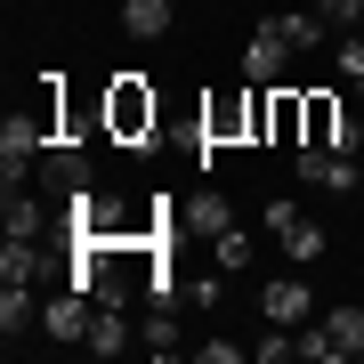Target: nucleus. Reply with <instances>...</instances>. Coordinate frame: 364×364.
I'll use <instances>...</instances> for the list:
<instances>
[{
    "label": "nucleus",
    "mask_w": 364,
    "mask_h": 364,
    "mask_svg": "<svg viewBox=\"0 0 364 364\" xmlns=\"http://www.w3.org/2000/svg\"><path fill=\"white\" fill-rule=\"evenodd\" d=\"M49 227H57V210H49V203H33L25 186H9V235H25V243H41Z\"/></svg>",
    "instance_id": "obj_15"
},
{
    "label": "nucleus",
    "mask_w": 364,
    "mask_h": 364,
    "mask_svg": "<svg viewBox=\"0 0 364 364\" xmlns=\"http://www.w3.org/2000/svg\"><path fill=\"white\" fill-rule=\"evenodd\" d=\"M299 146H340V154H356V122L340 114L332 90H308V130H299Z\"/></svg>",
    "instance_id": "obj_7"
},
{
    "label": "nucleus",
    "mask_w": 364,
    "mask_h": 364,
    "mask_svg": "<svg viewBox=\"0 0 364 364\" xmlns=\"http://www.w3.org/2000/svg\"><path fill=\"white\" fill-rule=\"evenodd\" d=\"M195 356H203V364H235L243 348H235V340H195Z\"/></svg>",
    "instance_id": "obj_23"
},
{
    "label": "nucleus",
    "mask_w": 364,
    "mask_h": 364,
    "mask_svg": "<svg viewBox=\"0 0 364 364\" xmlns=\"http://www.w3.org/2000/svg\"><path fill=\"white\" fill-rule=\"evenodd\" d=\"M0 275H9V284H41V275H57V267H49V251H41V243L9 235V251H0ZM57 284H65V275H57Z\"/></svg>",
    "instance_id": "obj_12"
},
{
    "label": "nucleus",
    "mask_w": 364,
    "mask_h": 364,
    "mask_svg": "<svg viewBox=\"0 0 364 364\" xmlns=\"http://www.w3.org/2000/svg\"><path fill=\"white\" fill-rule=\"evenodd\" d=\"M178 219L195 227V235H227V227H235V210H227L219 186H203V195H186V203H178Z\"/></svg>",
    "instance_id": "obj_14"
},
{
    "label": "nucleus",
    "mask_w": 364,
    "mask_h": 364,
    "mask_svg": "<svg viewBox=\"0 0 364 364\" xmlns=\"http://www.w3.org/2000/svg\"><path fill=\"white\" fill-rule=\"evenodd\" d=\"M81 348H90V356H130V348H138V340H130V308H97Z\"/></svg>",
    "instance_id": "obj_11"
},
{
    "label": "nucleus",
    "mask_w": 364,
    "mask_h": 364,
    "mask_svg": "<svg viewBox=\"0 0 364 364\" xmlns=\"http://www.w3.org/2000/svg\"><path fill=\"white\" fill-rule=\"evenodd\" d=\"M340 81L364 90V41H356V33H340Z\"/></svg>",
    "instance_id": "obj_22"
},
{
    "label": "nucleus",
    "mask_w": 364,
    "mask_h": 364,
    "mask_svg": "<svg viewBox=\"0 0 364 364\" xmlns=\"http://www.w3.org/2000/svg\"><path fill=\"white\" fill-rule=\"evenodd\" d=\"M41 186H49L57 203H73V195H90V186H97V170H90V154H81L73 138H57L49 154H41Z\"/></svg>",
    "instance_id": "obj_5"
},
{
    "label": "nucleus",
    "mask_w": 364,
    "mask_h": 364,
    "mask_svg": "<svg viewBox=\"0 0 364 364\" xmlns=\"http://www.w3.org/2000/svg\"><path fill=\"white\" fill-rule=\"evenodd\" d=\"M259 316L267 324H316V291H308V275H267L259 284Z\"/></svg>",
    "instance_id": "obj_6"
},
{
    "label": "nucleus",
    "mask_w": 364,
    "mask_h": 364,
    "mask_svg": "<svg viewBox=\"0 0 364 364\" xmlns=\"http://www.w3.org/2000/svg\"><path fill=\"white\" fill-rule=\"evenodd\" d=\"M251 251H259V243H251V227H227V235H210V259H219L227 275H243V267H251Z\"/></svg>",
    "instance_id": "obj_18"
},
{
    "label": "nucleus",
    "mask_w": 364,
    "mask_h": 364,
    "mask_svg": "<svg viewBox=\"0 0 364 364\" xmlns=\"http://www.w3.org/2000/svg\"><path fill=\"white\" fill-rule=\"evenodd\" d=\"M299 356H316V364L364 356V308H324L316 324H299Z\"/></svg>",
    "instance_id": "obj_2"
},
{
    "label": "nucleus",
    "mask_w": 364,
    "mask_h": 364,
    "mask_svg": "<svg viewBox=\"0 0 364 364\" xmlns=\"http://www.w3.org/2000/svg\"><path fill=\"white\" fill-rule=\"evenodd\" d=\"M154 122H162V105H154V90H146L138 73H114V81H105V138L146 146V138H154Z\"/></svg>",
    "instance_id": "obj_1"
},
{
    "label": "nucleus",
    "mask_w": 364,
    "mask_h": 364,
    "mask_svg": "<svg viewBox=\"0 0 364 364\" xmlns=\"http://www.w3.org/2000/svg\"><path fill=\"white\" fill-rule=\"evenodd\" d=\"M284 65H291V41L275 33V16H267V25H259V33L243 41V81H259V90H275V81H284Z\"/></svg>",
    "instance_id": "obj_8"
},
{
    "label": "nucleus",
    "mask_w": 364,
    "mask_h": 364,
    "mask_svg": "<svg viewBox=\"0 0 364 364\" xmlns=\"http://www.w3.org/2000/svg\"><path fill=\"white\" fill-rule=\"evenodd\" d=\"M299 178L324 186V195H356V154H332V146H299Z\"/></svg>",
    "instance_id": "obj_9"
},
{
    "label": "nucleus",
    "mask_w": 364,
    "mask_h": 364,
    "mask_svg": "<svg viewBox=\"0 0 364 364\" xmlns=\"http://www.w3.org/2000/svg\"><path fill=\"white\" fill-rule=\"evenodd\" d=\"M259 227L284 243V259H291V267H316V259H324V227H316L299 203H284V195H275V203L259 210Z\"/></svg>",
    "instance_id": "obj_4"
},
{
    "label": "nucleus",
    "mask_w": 364,
    "mask_h": 364,
    "mask_svg": "<svg viewBox=\"0 0 364 364\" xmlns=\"http://www.w3.org/2000/svg\"><path fill=\"white\" fill-rule=\"evenodd\" d=\"M316 9H324V25H332V33H348V25H364V0H316Z\"/></svg>",
    "instance_id": "obj_21"
},
{
    "label": "nucleus",
    "mask_w": 364,
    "mask_h": 364,
    "mask_svg": "<svg viewBox=\"0 0 364 364\" xmlns=\"http://www.w3.org/2000/svg\"><path fill=\"white\" fill-rule=\"evenodd\" d=\"M25 324H33V284H0V332L16 340Z\"/></svg>",
    "instance_id": "obj_19"
},
{
    "label": "nucleus",
    "mask_w": 364,
    "mask_h": 364,
    "mask_svg": "<svg viewBox=\"0 0 364 364\" xmlns=\"http://www.w3.org/2000/svg\"><path fill=\"white\" fill-rule=\"evenodd\" d=\"M299 130H308V97L267 90V138H275V146H299Z\"/></svg>",
    "instance_id": "obj_13"
},
{
    "label": "nucleus",
    "mask_w": 364,
    "mask_h": 364,
    "mask_svg": "<svg viewBox=\"0 0 364 364\" xmlns=\"http://www.w3.org/2000/svg\"><path fill=\"white\" fill-rule=\"evenodd\" d=\"M122 33L162 41V33H170V0H122Z\"/></svg>",
    "instance_id": "obj_17"
},
{
    "label": "nucleus",
    "mask_w": 364,
    "mask_h": 364,
    "mask_svg": "<svg viewBox=\"0 0 364 364\" xmlns=\"http://www.w3.org/2000/svg\"><path fill=\"white\" fill-rule=\"evenodd\" d=\"M243 138H259V90H219L203 105V146H243Z\"/></svg>",
    "instance_id": "obj_3"
},
{
    "label": "nucleus",
    "mask_w": 364,
    "mask_h": 364,
    "mask_svg": "<svg viewBox=\"0 0 364 364\" xmlns=\"http://www.w3.org/2000/svg\"><path fill=\"white\" fill-rule=\"evenodd\" d=\"M146 356H178V324H170L162 308L146 316Z\"/></svg>",
    "instance_id": "obj_20"
},
{
    "label": "nucleus",
    "mask_w": 364,
    "mask_h": 364,
    "mask_svg": "<svg viewBox=\"0 0 364 364\" xmlns=\"http://www.w3.org/2000/svg\"><path fill=\"white\" fill-rule=\"evenodd\" d=\"M90 316H97V299L65 284L49 308H41V332H49V340H90Z\"/></svg>",
    "instance_id": "obj_10"
},
{
    "label": "nucleus",
    "mask_w": 364,
    "mask_h": 364,
    "mask_svg": "<svg viewBox=\"0 0 364 364\" xmlns=\"http://www.w3.org/2000/svg\"><path fill=\"white\" fill-rule=\"evenodd\" d=\"M275 33L291 41V57H308V49H324L332 25H324V9H299V16H275Z\"/></svg>",
    "instance_id": "obj_16"
}]
</instances>
